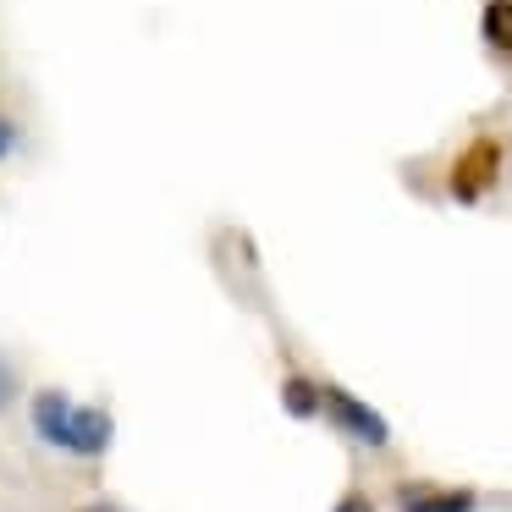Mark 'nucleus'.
Returning a JSON list of instances; mask_svg holds the SVG:
<instances>
[{
	"instance_id": "nucleus-1",
	"label": "nucleus",
	"mask_w": 512,
	"mask_h": 512,
	"mask_svg": "<svg viewBox=\"0 0 512 512\" xmlns=\"http://www.w3.org/2000/svg\"><path fill=\"white\" fill-rule=\"evenodd\" d=\"M28 424H34V435L50 446V452L83 457V463L105 457L111 441H116V419L100 408V402H78V397H67V391H56V386H45L34 402H28Z\"/></svg>"
},
{
	"instance_id": "nucleus-2",
	"label": "nucleus",
	"mask_w": 512,
	"mask_h": 512,
	"mask_svg": "<svg viewBox=\"0 0 512 512\" xmlns=\"http://www.w3.org/2000/svg\"><path fill=\"white\" fill-rule=\"evenodd\" d=\"M496 177H501V138H474V144L452 160L446 188H452L457 204H479L490 188H496Z\"/></svg>"
},
{
	"instance_id": "nucleus-3",
	"label": "nucleus",
	"mask_w": 512,
	"mask_h": 512,
	"mask_svg": "<svg viewBox=\"0 0 512 512\" xmlns=\"http://www.w3.org/2000/svg\"><path fill=\"white\" fill-rule=\"evenodd\" d=\"M320 413H331L336 430L353 435V441H364V446H375V452L391 441V424L380 419L369 402H358L353 391H342V386H325V408H320Z\"/></svg>"
},
{
	"instance_id": "nucleus-4",
	"label": "nucleus",
	"mask_w": 512,
	"mask_h": 512,
	"mask_svg": "<svg viewBox=\"0 0 512 512\" xmlns=\"http://www.w3.org/2000/svg\"><path fill=\"white\" fill-rule=\"evenodd\" d=\"M402 512H479V496L463 485H402Z\"/></svg>"
},
{
	"instance_id": "nucleus-5",
	"label": "nucleus",
	"mask_w": 512,
	"mask_h": 512,
	"mask_svg": "<svg viewBox=\"0 0 512 512\" xmlns=\"http://www.w3.org/2000/svg\"><path fill=\"white\" fill-rule=\"evenodd\" d=\"M479 34H485V45L496 50L501 61H512V0H485V12H479Z\"/></svg>"
},
{
	"instance_id": "nucleus-6",
	"label": "nucleus",
	"mask_w": 512,
	"mask_h": 512,
	"mask_svg": "<svg viewBox=\"0 0 512 512\" xmlns=\"http://www.w3.org/2000/svg\"><path fill=\"white\" fill-rule=\"evenodd\" d=\"M281 402H287L292 419H314V413L325 408V386H314L309 375H287V386H281Z\"/></svg>"
},
{
	"instance_id": "nucleus-7",
	"label": "nucleus",
	"mask_w": 512,
	"mask_h": 512,
	"mask_svg": "<svg viewBox=\"0 0 512 512\" xmlns=\"http://www.w3.org/2000/svg\"><path fill=\"white\" fill-rule=\"evenodd\" d=\"M12 402H17V369H12V358L0 353V413L12 408Z\"/></svg>"
},
{
	"instance_id": "nucleus-8",
	"label": "nucleus",
	"mask_w": 512,
	"mask_h": 512,
	"mask_svg": "<svg viewBox=\"0 0 512 512\" xmlns=\"http://www.w3.org/2000/svg\"><path fill=\"white\" fill-rule=\"evenodd\" d=\"M17 144H23L17 122H12V116H0V160H12V155H17Z\"/></svg>"
},
{
	"instance_id": "nucleus-9",
	"label": "nucleus",
	"mask_w": 512,
	"mask_h": 512,
	"mask_svg": "<svg viewBox=\"0 0 512 512\" xmlns=\"http://www.w3.org/2000/svg\"><path fill=\"white\" fill-rule=\"evenodd\" d=\"M331 512H375V501H369V496H364V490H347V496H342V501H336V507H331Z\"/></svg>"
},
{
	"instance_id": "nucleus-10",
	"label": "nucleus",
	"mask_w": 512,
	"mask_h": 512,
	"mask_svg": "<svg viewBox=\"0 0 512 512\" xmlns=\"http://www.w3.org/2000/svg\"><path fill=\"white\" fill-rule=\"evenodd\" d=\"M72 512H127V507H116V501H83V507H72Z\"/></svg>"
}]
</instances>
